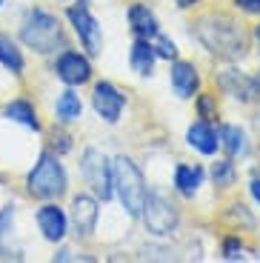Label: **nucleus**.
I'll use <instances>...</instances> for the list:
<instances>
[{"label": "nucleus", "instance_id": "nucleus-10", "mask_svg": "<svg viewBox=\"0 0 260 263\" xmlns=\"http://www.w3.org/2000/svg\"><path fill=\"white\" fill-rule=\"evenodd\" d=\"M169 83H172V92L177 95L180 100L195 98L197 89H200V74H197V66L189 63V60H177L172 63L169 69Z\"/></svg>", "mask_w": 260, "mask_h": 263}, {"label": "nucleus", "instance_id": "nucleus-23", "mask_svg": "<svg viewBox=\"0 0 260 263\" xmlns=\"http://www.w3.org/2000/svg\"><path fill=\"white\" fill-rule=\"evenodd\" d=\"M212 178H215L217 186H232L234 183V163L232 160H220V163H215Z\"/></svg>", "mask_w": 260, "mask_h": 263}, {"label": "nucleus", "instance_id": "nucleus-6", "mask_svg": "<svg viewBox=\"0 0 260 263\" xmlns=\"http://www.w3.org/2000/svg\"><path fill=\"white\" fill-rule=\"evenodd\" d=\"M140 217L146 220V229L152 232V235H172V232L177 229V209L175 203H172L169 197L163 195V192H146V203H143V212H140Z\"/></svg>", "mask_w": 260, "mask_h": 263}, {"label": "nucleus", "instance_id": "nucleus-13", "mask_svg": "<svg viewBox=\"0 0 260 263\" xmlns=\"http://www.w3.org/2000/svg\"><path fill=\"white\" fill-rule=\"evenodd\" d=\"M98 200L91 195H78L72 200V223H75V232H78L80 237H89L91 232H95V226H98Z\"/></svg>", "mask_w": 260, "mask_h": 263}, {"label": "nucleus", "instance_id": "nucleus-7", "mask_svg": "<svg viewBox=\"0 0 260 263\" xmlns=\"http://www.w3.org/2000/svg\"><path fill=\"white\" fill-rule=\"evenodd\" d=\"M66 14H69V23L75 26V34L80 37L86 52L89 54L103 52V29H100L98 17L89 12V6H86V3H78V6H72Z\"/></svg>", "mask_w": 260, "mask_h": 263}, {"label": "nucleus", "instance_id": "nucleus-17", "mask_svg": "<svg viewBox=\"0 0 260 263\" xmlns=\"http://www.w3.org/2000/svg\"><path fill=\"white\" fill-rule=\"evenodd\" d=\"M83 118V100L78 98L75 89H66L58 95L54 100V120L58 123H75V120Z\"/></svg>", "mask_w": 260, "mask_h": 263}, {"label": "nucleus", "instance_id": "nucleus-27", "mask_svg": "<svg viewBox=\"0 0 260 263\" xmlns=\"http://www.w3.org/2000/svg\"><path fill=\"white\" fill-rule=\"evenodd\" d=\"M232 3L246 14H260V0H232Z\"/></svg>", "mask_w": 260, "mask_h": 263}, {"label": "nucleus", "instance_id": "nucleus-32", "mask_svg": "<svg viewBox=\"0 0 260 263\" xmlns=\"http://www.w3.org/2000/svg\"><path fill=\"white\" fill-rule=\"evenodd\" d=\"M3 3H6V0H0V6H3Z\"/></svg>", "mask_w": 260, "mask_h": 263}, {"label": "nucleus", "instance_id": "nucleus-9", "mask_svg": "<svg viewBox=\"0 0 260 263\" xmlns=\"http://www.w3.org/2000/svg\"><path fill=\"white\" fill-rule=\"evenodd\" d=\"M54 74H58L66 86H83L91 80V63H89L86 54L66 49V52H60L58 60H54Z\"/></svg>", "mask_w": 260, "mask_h": 263}, {"label": "nucleus", "instance_id": "nucleus-21", "mask_svg": "<svg viewBox=\"0 0 260 263\" xmlns=\"http://www.w3.org/2000/svg\"><path fill=\"white\" fill-rule=\"evenodd\" d=\"M0 63L6 66L12 74L23 72V54H20L17 43H14L9 34H0Z\"/></svg>", "mask_w": 260, "mask_h": 263}, {"label": "nucleus", "instance_id": "nucleus-30", "mask_svg": "<svg viewBox=\"0 0 260 263\" xmlns=\"http://www.w3.org/2000/svg\"><path fill=\"white\" fill-rule=\"evenodd\" d=\"M197 3H200V0H177V6L180 9H192V6H197Z\"/></svg>", "mask_w": 260, "mask_h": 263}, {"label": "nucleus", "instance_id": "nucleus-12", "mask_svg": "<svg viewBox=\"0 0 260 263\" xmlns=\"http://www.w3.org/2000/svg\"><path fill=\"white\" fill-rule=\"evenodd\" d=\"M217 83H220L223 92L232 95V98L240 100V103H249V100H254V98L260 95L257 80H252L249 74L237 72V69H229V72H223L220 78H217Z\"/></svg>", "mask_w": 260, "mask_h": 263}, {"label": "nucleus", "instance_id": "nucleus-4", "mask_svg": "<svg viewBox=\"0 0 260 263\" xmlns=\"http://www.w3.org/2000/svg\"><path fill=\"white\" fill-rule=\"evenodd\" d=\"M26 186H29V195L40 197V200H54V197H60L66 192V186H69L60 158L43 152L38 158V163H34V169L29 172Z\"/></svg>", "mask_w": 260, "mask_h": 263}, {"label": "nucleus", "instance_id": "nucleus-2", "mask_svg": "<svg viewBox=\"0 0 260 263\" xmlns=\"http://www.w3.org/2000/svg\"><path fill=\"white\" fill-rule=\"evenodd\" d=\"M112 180H115V195L120 197L126 215L140 217L143 203H146V180H143V172L137 169V163L132 158H126V155L115 158Z\"/></svg>", "mask_w": 260, "mask_h": 263}, {"label": "nucleus", "instance_id": "nucleus-15", "mask_svg": "<svg viewBox=\"0 0 260 263\" xmlns=\"http://www.w3.org/2000/svg\"><path fill=\"white\" fill-rule=\"evenodd\" d=\"M186 140L192 149H197L200 155H215L220 149V140H217V132L212 126V120H197V123L189 126Z\"/></svg>", "mask_w": 260, "mask_h": 263}, {"label": "nucleus", "instance_id": "nucleus-5", "mask_svg": "<svg viewBox=\"0 0 260 263\" xmlns=\"http://www.w3.org/2000/svg\"><path fill=\"white\" fill-rule=\"evenodd\" d=\"M80 175H83L86 186H91L95 197L109 203L115 197V180H112V163L100 149H86L80 158Z\"/></svg>", "mask_w": 260, "mask_h": 263}, {"label": "nucleus", "instance_id": "nucleus-29", "mask_svg": "<svg viewBox=\"0 0 260 263\" xmlns=\"http://www.w3.org/2000/svg\"><path fill=\"white\" fill-rule=\"evenodd\" d=\"M249 189H252V197H254V200H257V203H260V178H254Z\"/></svg>", "mask_w": 260, "mask_h": 263}, {"label": "nucleus", "instance_id": "nucleus-26", "mask_svg": "<svg viewBox=\"0 0 260 263\" xmlns=\"http://www.w3.org/2000/svg\"><path fill=\"white\" fill-rule=\"evenodd\" d=\"M12 223H14V206H6V209L0 212V246H3V240L12 232Z\"/></svg>", "mask_w": 260, "mask_h": 263}, {"label": "nucleus", "instance_id": "nucleus-1", "mask_svg": "<svg viewBox=\"0 0 260 263\" xmlns=\"http://www.w3.org/2000/svg\"><path fill=\"white\" fill-rule=\"evenodd\" d=\"M200 40L206 43L209 52L220 54V58H243L246 54V46H249V37L246 32H243L234 20L223 17V14H217V17H209L200 23Z\"/></svg>", "mask_w": 260, "mask_h": 263}, {"label": "nucleus", "instance_id": "nucleus-25", "mask_svg": "<svg viewBox=\"0 0 260 263\" xmlns=\"http://www.w3.org/2000/svg\"><path fill=\"white\" fill-rule=\"evenodd\" d=\"M223 257H226V260H243L240 237H226V240H223Z\"/></svg>", "mask_w": 260, "mask_h": 263}, {"label": "nucleus", "instance_id": "nucleus-24", "mask_svg": "<svg viewBox=\"0 0 260 263\" xmlns=\"http://www.w3.org/2000/svg\"><path fill=\"white\" fill-rule=\"evenodd\" d=\"M197 112L203 120H215L217 118V100L212 95H197Z\"/></svg>", "mask_w": 260, "mask_h": 263}, {"label": "nucleus", "instance_id": "nucleus-20", "mask_svg": "<svg viewBox=\"0 0 260 263\" xmlns=\"http://www.w3.org/2000/svg\"><path fill=\"white\" fill-rule=\"evenodd\" d=\"M3 115H6L9 120H14V123H23L26 129H34V132H40L38 112H34V106L29 103V100L17 98V100H12V103H6V109H3Z\"/></svg>", "mask_w": 260, "mask_h": 263}, {"label": "nucleus", "instance_id": "nucleus-8", "mask_svg": "<svg viewBox=\"0 0 260 263\" xmlns=\"http://www.w3.org/2000/svg\"><path fill=\"white\" fill-rule=\"evenodd\" d=\"M91 106H95V112H98L100 120L117 123L120 115H123V109H126V95L115 83L100 80V83H95V92H91Z\"/></svg>", "mask_w": 260, "mask_h": 263}, {"label": "nucleus", "instance_id": "nucleus-31", "mask_svg": "<svg viewBox=\"0 0 260 263\" xmlns=\"http://www.w3.org/2000/svg\"><path fill=\"white\" fill-rule=\"evenodd\" d=\"M254 40L260 43V23H257V29H254Z\"/></svg>", "mask_w": 260, "mask_h": 263}, {"label": "nucleus", "instance_id": "nucleus-22", "mask_svg": "<svg viewBox=\"0 0 260 263\" xmlns=\"http://www.w3.org/2000/svg\"><path fill=\"white\" fill-rule=\"evenodd\" d=\"M152 40H155L152 49H155L157 58H163V60H175L177 58V43H175V40H169L166 34H160V32H157Z\"/></svg>", "mask_w": 260, "mask_h": 263}, {"label": "nucleus", "instance_id": "nucleus-14", "mask_svg": "<svg viewBox=\"0 0 260 263\" xmlns=\"http://www.w3.org/2000/svg\"><path fill=\"white\" fill-rule=\"evenodd\" d=\"M129 29L135 37L152 40L157 32H160V23H157L155 12H152L146 3H132L129 6Z\"/></svg>", "mask_w": 260, "mask_h": 263}, {"label": "nucleus", "instance_id": "nucleus-3", "mask_svg": "<svg viewBox=\"0 0 260 263\" xmlns=\"http://www.w3.org/2000/svg\"><path fill=\"white\" fill-rule=\"evenodd\" d=\"M20 40L26 43L29 49L40 54H49L63 43V29H60V20L46 9H32L26 14V20L20 23Z\"/></svg>", "mask_w": 260, "mask_h": 263}, {"label": "nucleus", "instance_id": "nucleus-19", "mask_svg": "<svg viewBox=\"0 0 260 263\" xmlns=\"http://www.w3.org/2000/svg\"><path fill=\"white\" fill-rule=\"evenodd\" d=\"M217 140H220V149L226 152L229 158H240V155H246L249 143H246V132L240 129V126H220V132H217Z\"/></svg>", "mask_w": 260, "mask_h": 263}, {"label": "nucleus", "instance_id": "nucleus-16", "mask_svg": "<svg viewBox=\"0 0 260 263\" xmlns=\"http://www.w3.org/2000/svg\"><path fill=\"white\" fill-rule=\"evenodd\" d=\"M155 49H152V40H143V37H135V43H132V52H129V63L132 69H135L140 78H152V72H155Z\"/></svg>", "mask_w": 260, "mask_h": 263}, {"label": "nucleus", "instance_id": "nucleus-28", "mask_svg": "<svg viewBox=\"0 0 260 263\" xmlns=\"http://www.w3.org/2000/svg\"><path fill=\"white\" fill-rule=\"evenodd\" d=\"M52 146L60 152V155H63V152H69V149H72V138H69L66 132H60V135L54 132V143H52Z\"/></svg>", "mask_w": 260, "mask_h": 263}, {"label": "nucleus", "instance_id": "nucleus-11", "mask_svg": "<svg viewBox=\"0 0 260 263\" xmlns=\"http://www.w3.org/2000/svg\"><path fill=\"white\" fill-rule=\"evenodd\" d=\"M38 226H40V232H43L46 240L60 243V240L66 237V232H69V217H66V212L60 209V206L46 203V206L38 209Z\"/></svg>", "mask_w": 260, "mask_h": 263}, {"label": "nucleus", "instance_id": "nucleus-18", "mask_svg": "<svg viewBox=\"0 0 260 263\" xmlns=\"http://www.w3.org/2000/svg\"><path fill=\"white\" fill-rule=\"evenodd\" d=\"M203 178H206V175H203V169L197 163L195 166H192V163H180L175 169V189L180 192L183 197H195L197 189L203 186Z\"/></svg>", "mask_w": 260, "mask_h": 263}]
</instances>
